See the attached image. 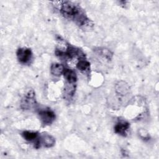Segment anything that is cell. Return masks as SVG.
<instances>
[{"instance_id": "obj_11", "label": "cell", "mask_w": 159, "mask_h": 159, "mask_svg": "<svg viewBox=\"0 0 159 159\" xmlns=\"http://www.w3.org/2000/svg\"><path fill=\"white\" fill-rule=\"evenodd\" d=\"M64 91H65L64 92L65 98L67 99H71L75 94V84L67 83V86L65 88Z\"/></svg>"}, {"instance_id": "obj_10", "label": "cell", "mask_w": 159, "mask_h": 159, "mask_svg": "<svg viewBox=\"0 0 159 159\" xmlns=\"http://www.w3.org/2000/svg\"><path fill=\"white\" fill-rule=\"evenodd\" d=\"M65 67L62 64L54 63L51 65L50 66V73L55 76H60L63 75Z\"/></svg>"}, {"instance_id": "obj_5", "label": "cell", "mask_w": 159, "mask_h": 159, "mask_svg": "<svg viewBox=\"0 0 159 159\" xmlns=\"http://www.w3.org/2000/svg\"><path fill=\"white\" fill-rule=\"evenodd\" d=\"M16 56L19 63L23 65L30 64L32 60L33 53L30 48L27 47L19 48L16 52Z\"/></svg>"}, {"instance_id": "obj_6", "label": "cell", "mask_w": 159, "mask_h": 159, "mask_svg": "<svg viewBox=\"0 0 159 159\" xmlns=\"http://www.w3.org/2000/svg\"><path fill=\"white\" fill-rule=\"evenodd\" d=\"M130 128V124L123 119H119L114 127L115 133L122 137H125L127 135V131Z\"/></svg>"}, {"instance_id": "obj_3", "label": "cell", "mask_w": 159, "mask_h": 159, "mask_svg": "<svg viewBox=\"0 0 159 159\" xmlns=\"http://www.w3.org/2000/svg\"><path fill=\"white\" fill-rule=\"evenodd\" d=\"M38 115L40 120L43 126L52 124L56 118L55 112L48 107L39 110Z\"/></svg>"}, {"instance_id": "obj_12", "label": "cell", "mask_w": 159, "mask_h": 159, "mask_svg": "<svg viewBox=\"0 0 159 159\" xmlns=\"http://www.w3.org/2000/svg\"><path fill=\"white\" fill-rule=\"evenodd\" d=\"M97 52L98 53V54L102 57L103 58L106 59L107 60H111L112 59V53L107 48H98V50H97Z\"/></svg>"}, {"instance_id": "obj_9", "label": "cell", "mask_w": 159, "mask_h": 159, "mask_svg": "<svg viewBox=\"0 0 159 159\" xmlns=\"http://www.w3.org/2000/svg\"><path fill=\"white\" fill-rule=\"evenodd\" d=\"M21 135L23 139L29 142H33V143L38 139L39 134L37 132L31 130H24L21 133Z\"/></svg>"}, {"instance_id": "obj_4", "label": "cell", "mask_w": 159, "mask_h": 159, "mask_svg": "<svg viewBox=\"0 0 159 159\" xmlns=\"http://www.w3.org/2000/svg\"><path fill=\"white\" fill-rule=\"evenodd\" d=\"M55 143V138L48 134H43L40 135L38 139L34 143V148H39L42 147L45 148H50L54 146Z\"/></svg>"}, {"instance_id": "obj_8", "label": "cell", "mask_w": 159, "mask_h": 159, "mask_svg": "<svg viewBox=\"0 0 159 159\" xmlns=\"http://www.w3.org/2000/svg\"><path fill=\"white\" fill-rule=\"evenodd\" d=\"M63 75L66 81L68 84H75L77 81L76 73L72 69L65 68Z\"/></svg>"}, {"instance_id": "obj_13", "label": "cell", "mask_w": 159, "mask_h": 159, "mask_svg": "<svg viewBox=\"0 0 159 159\" xmlns=\"http://www.w3.org/2000/svg\"><path fill=\"white\" fill-rule=\"evenodd\" d=\"M139 135L140 138L143 140H150V138L147 132L143 129H140L139 130Z\"/></svg>"}, {"instance_id": "obj_7", "label": "cell", "mask_w": 159, "mask_h": 159, "mask_svg": "<svg viewBox=\"0 0 159 159\" xmlns=\"http://www.w3.org/2000/svg\"><path fill=\"white\" fill-rule=\"evenodd\" d=\"M76 68L81 72L87 74L89 73L90 70V63L86 60V57L82 58L78 60L76 64Z\"/></svg>"}, {"instance_id": "obj_1", "label": "cell", "mask_w": 159, "mask_h": 159, "mask_svg": "<svg viewBox=\"0 0 159 159\" xmlns=\"http://www.w3.org/2000/svg\"><path fill=\"white\" fill-rule=\"evenodd\" d=\"M59 9L60 12L65 18L73 21L80 27L90 29L93 25L84 10L73 2H61Z\"/></svg>"}, {"instance_id": "obj_2", "label": "cell", "mask_w": 159, "mask_h": 159, "mask_svg": "<svg viewBox=\"0 0 159 159\" xmlns=\"http://www.w3.org/2000/svg\"><path fill=\"white\" fill-rule=\"evenodd\" d=\"M35 92L33 89L29 88L26 90L20 101V107L24 110H31L35 109L37 102L35 98Z\"/></svg>"}]
</instances>
